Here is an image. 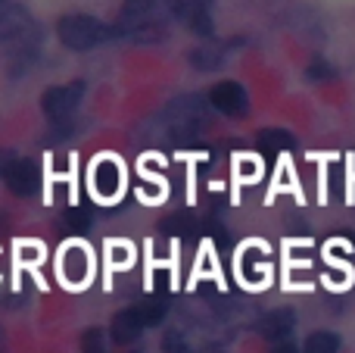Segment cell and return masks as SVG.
Returning <instances> with one entry per match:
<instances>
[{
  "label": "cell",
  "mask_w": 355,
  "mask_h": 353,
  "mask_svg": "<svg viewBox=\"0 0 355 353\" xmlns=\"http://www.w3.org/2000/svg\"><path fill=\"white\" fill-rule=\"evenodd\" d=\"M190 63H193L196 69H215L221 63V54L218 50H193V54H190Z\"/></svg>",
  "instance_id": "cell-14"
},
{
  "label": "cell",
  "mask_w": 355,
  "mask_h": 353,
  "mask_svg": "<svg viewBox=\"0 0 355 353\" xmlns=\"http://www.w3.org/2000/svg\"><path fill=\"white\" fill-rule=\"evenodd\" d=\"M256 147L262 154H284V150L293 147V135L284 129H262L256 138Z\"/></svg>",
  "instance_id": "cell-9"
},
{
  "label": "cell",
  "mask_w": 355,
  "mask_h": 353,
  "mask_svg": "<svg viewBox=\"0 0 355 353\" xmlns=\"http://www.w3.org/2000/svg\"><path fill=\"white\" fill-rule=\"evenodd\" d=\"M144 329H147V322H144L141 306H128V310L116 313V319H112V341L131 344L144 335Z\"/></svg>",
  "instance_id": "cell-6"
},
{
  "label": "cell",
  "mask_w": 355,
  "mask_h": 353,
  "mask_svg": "<svg viewBox=\"0 0 355 353\" xmlns=\"http://www.w3.org/2000/svg\"><path fill=\"white\" fill-rule=\"evenodd\" d=\"M293 329H296L293 310H275V313L259 319V335L268 338V341H284Z\"/></svg>",
  "instance_id": "cell-7"
},
{
  "label": "cell",
  "mask_w": 355,
  "mask_h": 353,
  "mask_svg": "<svg viewBox=\"0 0 355 353\" xmlns=\"http://www.w3.org/2000/svg\"><path fill=\"white\" fill-rule=\"evenodd\" d=\"M16 160V156H10V154H0V179L6 175V169H10V163Z\"/></svg>",
  "instance_id": "cell-19"
},
{
  "label": "cell",
  "mask_w": 355,
  "mask_h": 353,
  "mask_svg": "<svg viewBox=\"0 0 355 353\" xmlns=\"http://www.w3.org/2000/svg\"><path fill=\"white\" fill-rule=\"evenodd\" d=\"M0 6H3V0H0Z\"/></svg>",
  "instance_id": "cell-21"
},
{
  "label": "cell",
  "mask_w": 355,
  "mask_h": 353,
  "mask_svg": "<svg viewBox=\"0 0 355 353\" xmlns=\"http://www.w3.org/2000/svg\"><path fill=\"white\" fill-rule=\"evenodd\" d=\"M162 347H166L168 353H190V347L184 344V338L178 335V331H172V335H166V341H162Z\"/></svg>",
  "instance_id": "cell-16"
},
{
  "label": "cell",
  "mask_w": 355,
  "mask_h": 353,
  "mask_svg": "<svg viewBox=\"0 0 355 353\" xmlns=\"http://www.w3.org/2000/svg\"><path fill=\"white\" fill-rule=\"evenodd\" d=\"M306 353H337L340 350V338L334 331H312L302 344Z\"/></svg>",
  "instance_id": "cell-10"
},
{
  "label": "cell",
  "mask_w": 355,
  "mask_h": 353,
  "mask_svg": "<svg viewBox=\"0 0 355 353\" xmlns=\"http://www.w3.org/2000/svg\"><path fill=\"white\" fill-rule=\"evenodd\" d=\"M91 179H94V188H97V194H103V197H112V194L119 191V185H122V169H119L112 160H100L97 166H94Z\"/></svg>",
  "instance_id": "cell-8"
},
{
  "label": "cell",
  "mask_w": 355,
  "mask_h": 353,
  "mask_svg": "<svg viewBox=\"0 0 355 353\" xmlns=\"http://www.w3.org/2000/svg\"><path fill=\"white\" fill-rule=\"evenodd\" d=\"M3 181L16 197H31V194H37V188H41V172H37V166L28 160H12Z\"/></svg>",
  "instance_id": "cell-5"
},
{
  "label": "cell",
  "mask_w": 355,
  "mask_h": 353,
  "mask_svg": "<svg viewBox=\"0 0 355 353\" xmlns=\"http://www.w3.org/2000/svg\"><path fill=\"white\" fill-rule=\"evenodd\" d=\"M81 94H85V85L81 81H72V85H56V88H47L41 97V106H44V116L50 122L62 125L66 119L75 116L81 104Z\"/></svg>",
  "instance_id": "cell-3"
},
{
  "label": "cell",
  "mask_w": 355,
  "mask_h": 353,
  "mask_svg": "<svg viewBox=\"0 0 355 353\" xmlns=\"http://www.w3.org/2000/svg\"><path fill=\"white\" fill-rule=\"evenodd\" d=\"M81 350L85 353H103V335H100L97 329L85 331V338H81Z\"/></svg>",
  "instance_id": "cell-15"
},
{
  "label": "cell",
  "mask_w": 355,
  "mask_h": 353,
  "mask_svg": "<svg viewBox=\"0 0 355 353\" xmlns=\"http://www.w3.org/2000/svg\"><path fill=\"white\" fill-rule=\"evenodd\" d=\"M56 35H60V41L66 44L69 50H91V47H97L100 41L110 38V28H106L100 19L85 16V13H75V16L60 19Z\"/></svg>",
  "instance_id": "cell-1"
},
{
  "label": "cell",
  "mask_w": 355,
  "mask_h": 353,
  "mask_svg": "<svg viewBox=\"0 0 355 353\" xmlns=\"http://www.w3.org/2000/svg\"><path fill=\"white\" fill-rule=\"evenodd\" d=\"M277 353H300V350H296V347H290V344H284V347L277 350Z\"/></svg>",
  "instance_id": "cell-20"
},
{
  "label": "cell",
  "mask_w": 355,
  "mask_h": 353,
  "mask_svg": "<svg viewBox=\"0 0 355 353\" xmlns=\"http://www.w3.org/2000/svg\"><path fill=\"white\" fill-rule=\"evenodd\" d=\"M62 269H66V275L72 281H81V279H85V269H87L85 254H81V250H72V254L66 256V263H62Z\"/></svg>",
  "instance_id": "cell-13"
},
{
  "label": "cell",
  "mask_w": 355,
  "mask_h": 353,
  "mask_svg": "<svg viewBox=\"0 0 355 353\" xmlns=\"http://www.w3.org/2000/svg\"><path fill=\"white\" fill-rule=\"evenodd\" d=\"M156 6V0H125V6H122V19L128 25H135V22H144L147 19V13Z\"/></svg>",
  "instance_id": "cell-12"
},
{
  "label": "cell",
  "mask_w": 355,
  "mask_h": 353,
  "mask_svg": "<svg viewBox=\"0 0 355 353\" xmlns=\"http://www.w3.org/2000/svg\"><path fill=\"white\" fill-rule=\"evenodd\" d=\"M0 41L12 50V54H31L37 47V25L25 10H6L3 22H0Z\"/></svg>",
  "instance_id": "cell-2"
},
{
  "label": "cell",
  "mask_w": 355,
  "mask_h": 353,
  "mask_svg": "<svg viewBox=\"0 0 355 353\" xmlns=\"http://www.w3.org/2000/svg\"><path fill=\"white\" fill-rule=\"evenodd\" d=\"M91 219H94L91 206H69L66 216H62V225L69 231H85V229H91Z\"/></svg>",
  "instance_id": "cell-11"
},
{
  "label": "cell",
  "mask_w": 355,
  "mask_h": 353,
  "mask_svg": "<svg viewBox=\"0 0 355 353\" xmlns=\"http://www.w3.org/2000/svg\"><path fill=\"white\" fill-rule=\"evenodd\" d=\"M331 75H334V69L321 60H315L312 66H309V79H315V81H324V79H331Z\"/></svg>",
  "instance_id": "cell-18"
},
{
  "label": "cell",
  "mask_w": 355,
  "mask_h": 353,
  "mask_svg": "<svg viewBox=\"0 0 355 353\" xmlns=\"http://www.w3.org/2000/svg\"><path fill=\"white\" fill-rule=\"evenodd\" d=\"M196 3H200V0H172V13L178 19H190V13L196 10Z\"/></svg>",
  "instance_id": "cell-17"
},
{
  "label": "cell",
  "mask_w": 355,
  "mask_h": 353,
  "mask_svg": "<svg viewBox=\"0 0 355 353\" xmlns=\"http://www.w3.org/2000/svg\"><path fill=\"white\" fill-rule=\"evenodd\" d=\"M209 104L225 116H243L250 110V97H246L243 85H237V81H218L209 91Z\"/></svg>",
  "instance_id": "cell-4"
}]
</instances>
